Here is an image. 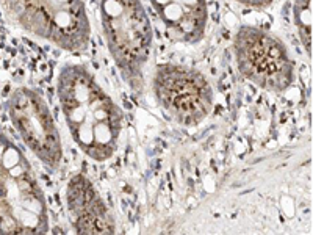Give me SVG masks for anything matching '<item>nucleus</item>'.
Listing matches in <instances>:
<instances>
[{
  "label": "nucleus",
  "mask_w": 313,
  "mask_h": 235,
  "mask_svg": "<svg viewBox=\"0 0 313 235\" xmlns=\"http://www.w3.org/2000/svg\"><path fill=\"white\" fill-rule=\"evenodd\" d=\"M56 96L77 148L91 160L111 159L119 146L122 111L85 66H63L56 79Z\"/></svg>",
  "instance_id": "obj_1"
},
{
  "label": "nucleus",
  "mask_w": 313,
  "mask_h": 235,
  "mask_svg": "<svg viewBox=\"0 0 313 235\" xmlns=\"http://www.w3.org/2000/svg\"><path fill=\"white\" fill-rule=\"evenodd\" d=\"M49 210L43 188L24 152L0 136V232L46 233Z\"/></svg>",
  "instance_id": "obj_2"
},
{
  "label": "nucleus",
  "mask_w": 313,
  "mask_h": 235,
  "mask_svg": "<svg viewBox=\"0 0 313 235\" xmlns=\"http://www.w3.org/2000/svg\"><path fill=\"white\" fill-rule=\"evenodd\" d=\"M104 36L113 62L133 90L152 50V25L140 0H102Z\"/></svg>",
  "instance_id": "obj_3"
},
{
  "label": "nucleus",
  "mask_w": 313,
  "mask_h": 235,
  "mask_svg": "<svg viewBox=\"0 0 313 235\" xmlns=\"http://www.w3.org/2000/svg\"><path fill=\"white\" fill-rule=\"evenodd\" d=\"M233 52L244 79L271 93H284L295 82V63L277 36L256 27H241Z\"/></svg>",
  "instance_id": "obj_4"
},
{
  "label": "nucleus",
  "mask_w": 313,
  "mask_h": 235,
  "mask_svg": "<svg viewBox=\"0 0 313 235\" xmlns=\"http://www.w3.org/2000/svg\"><path fill=\"white\" fill-rule=\"evenodd\" d=\"M153 96L162 110L182 126L201 124L213 110V90L196 69L165 65L153 74Z\"/></svg>",
  "instance_id": "obj_5"
},
{
  "label": "nucleus",
  "mask_w": 313,
  "mask_h": 235,
  "mask_svg": "<svg viewBox=\"0 0 313 235\" xmlns=\"http://www.w3.org/2000/svg\"><path fill=\"white\" fill-rule=\"evenodd\" d=\"M11 118L31 152L50 169H56L63 159V148L46 101L30 88H19L11 97Z\"/></svg>",
  "instance_id": "obj_6"
},
{
  "label": "nucleus",
  "mask_w": 313,
  "mask_h": 235,
  "mask_svg": "<svg viewBox=\"0 0 313 235\" xmlns=\"http://www.w3.org/2000/svg\"><path fill=\"white\" fill-rule=\"evenodd\" d=\"M172 43L196 44L207 28V0H149Z\"/></svg>",
  "instance_id": "obj_7"
},
{
  "label": "nucleus",
  "mask_w": 313,
  "mask_h": 235,
  "mask_svg": "<svg viewBox=\"0 0 313 235\" xmlns=\"http://www.w3.org/2000/svg\"><path fill=\"white\" fill-rule=\"evenodd\" d=\"M68 207L82 232H105L111 230L108 227V213L104 202L99 199L96 190L91 187V182L83 175L72 179L68 188Z\"/></svg>",
  "instance_id": "obj_8"
},
{
  "label": "nucleus",
  "mask_w": 313,
  "mask_h": 235,
  "mask_svg": "<svg viewBox=\"0 0 313 235\" xmlns=\"http://www.w3.org/2000/svg\"><path fill=\"white\" fill-rule=\"evenodd\" d=\"M295 24L308 56H311V0H295Z\"/></svg>",
  "instance_id": "obj_9"
},
{
  "label": "nucleus",
  "mask_w": 313,
  "mask_h": 235,
  "mask_svg": "<svg viewBox=\"0 0 313 235\" xmlns=\"http://www.w3.org/2000/svg\"><path fill=\"white\" fill-rule=\"evenodd\" d=\"M237 2L250 8H266L268 5H271L272 0H237Z\"/></svg>",
  "instance_id": "obj_10"
}]
</instances>
